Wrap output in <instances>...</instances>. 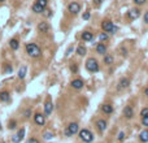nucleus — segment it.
<instances>
[{"label":"nucleus","mask_w":148,"mask_h":143,"mask_svg":"<svg viewBox=\"0 0 148 143\" xmlns=\"http://www.w3.org/2000/svg\"><path fill=\"white\" fill-rule=\"evenodd\" d=\"M25 50L30 57H40V55H42V51H40L39 46H36L35 43H27Z\"/></svg>","instance_id":"f257e3e1"},{"label":"nucleus","mask_w":148,"mask_h":143,"mask_svg":"<svg viewBox=\"0 0 148 143\" xmlns=\"http://www.w3.org/2000/svg\"><path fill=\"white\" fill-rule=\"evenodd\" d=\"M86 69L88 70V72H98V70H99V62H98V60L94 59V57L88 59L86 61Z\"/></svg>","instance_id":"f03ea898"},{"label":"nucleus","mask_w":148,"mask_h":143,"mask_svg":"<svg viewBox=\"0 0 148 143\" xmlns=\"http://www.w3.org/2000/svg\"><path fill=\"white\" fill-rule=\"evenodd\" d=\"M79 138H81L83 142L90 143V142H92V139H94V134H92L90 130L83 129V130H81V132H79Z\"/></svg>","instance_id":"7ed1b4c3"},{"label":"nucleus","mask_w":148,"mask_h":143,"mask_svg":"<svg viewBox=\"0 0 148 143\" xmlns=\"http://www.w3.org/2000/svg\"><path fill=\"white\" fill-rule=\"evenodd\" d=\"M101 28H103V30L105 31V33H115L116 30H117V28L115 26V23L112 22V21H108V20H105V21H103L101 22Z\"/></svg>","instance_id":"20e7f679"},{"label":"nucleus","mask_w":148,"mask_h":143,"mask_svg":"<svg viewBox=\"0 0 148 143\" xmlns=\"http://www.w3.org/2000/svg\"><path fill=\"white\" fill-rule=\"evenodd\" d=\"M34 121H35L36 125L43 126L46 124V116L42 115V113H36V115H34Z\"/></svg>","instance_id":"39448f33"},{"label":"nucleus","mask_w":148,"mask_h":143,"mask_svg":"<svg viewBox=\"0 0 148 143\" xmlns=\"http://www.w3.org/2000/svg\"><path fill=\"white\" fill-rule=\"evenodd\" d=\"M130 86V81H129L127 78H121L120 81H118V90H125V89H127V87Z\"/></svg>","instance_id":"423d86ee"},{"label":"nucleus","mask_w":148,"mask_h":143,"mask_svg":"<svg viewBox=\"0 0 148 143\" xmlns=\"http://www.w3.org/2000/svg\"><path fill=\"white\" fill-rule=\"evenodd\" d=\"M79 11H81V5H79L78 3H74V1H73V3L69 4V12L72 14H77Z\"/></svg>","instance_id":"0eeeda50"},{"label":"nucleus","mask_w":148,"mask_h":143,"mask_svg":"<svg viewBox=\"0 0 148 143\" xmlns=\"http://www.w3.org/2000/svg\"><path fill=\"white\" fill-rule=\"evenodd\" d=\"M23 137H25V129H20L18 130V133H17V135H14L13 137V142L14 143H20L21 140L23 139Z\"/></svg>","instance_id":"6e6552de"},{"label":"nucleus","mask_w":148,"mask_h":143,"mask_svg":"<svg viewBox=\"0 0 148 143\" xmlns=\"http://www.w3.org/2000/svg\"><path fill=\"white\" fill-rule=\"evenodd\" d=\"M139 16H140V11L138 8H133L129 12V18H130V20H137Z\"/></svg>","instance_id":"1a4fd4ad"},{"label":"nucleus","mask_w":148,"mask_h":143,"mask_svg":"<svg viewBox=\"0 0 148 143\" xmlns=\"http://www.w3.org/2000/svg\"><path fill=\"white\" fill-rule=\"evenodd\" d=\"M123 116H125L126 118H131L133 116H134V109H133V107H130V105L125 107V109H123Z\"/></svg>","instance_id":"9d476101"},{"label":"nucleus","mask_w":148,"mask_h":143,"mask_svg":"<svg viewBox=\"0 0 148 143\" xmlns=\"http://www.w3.org/2000/svg\"><path fill=\"white\" fill-rule=\"evenodd\" d=\"M52 109H53V104H52V101H51V100L46 101V103H44V115H46V116L51 115Z\"/></svg>","instance_id":"9b49d317"},{"label":"nucleus","mask_w":148,"mask_h":143,"mask_svg":"<svg viewBox=\"0 0 148 143\" xmlns=\"http://www.w3.org/2000/svg\"><path fill=\"white\" fill-rule=\"evenodd\" d=\"M83 81L82 79H74V81H72V87L73 89H76V90H81L82 87H83Z\"/></svg>","instance_id":"f8f14e48"},{"label":"nucleus","mask_w":148,"mask_h":143,"mask_svg":"<svg viewBox=\"0 0 148 143\" xmlns=\"http://www.w3.org/2000/svg\"><path fill=\"white\" fill-rule=\"evenodd\" d=\"M9 47H11L13 51H17V50H18V47H20V42H18V39L13 38V39L9 40Z\"/></svg>","instance_id":"ddd939ff"},{"label":"nucleus","mask_w":148,"mask_h":143,"mask_svg":"<svg viewBox=\"0 0 148 143\" xmlns=\"http://www.w3.org/2000/svg\"><path fill=\"white\" fill-rule=\"evenodd\" d=\"M96 128H98L99 132H104V130L106 129V121H104V120L96 121Z\"/></svg>","instance_id":"4468645a"},{"label":"nucleus","mask_w":148,"mask_h":143,"mask_svg":"<svg viewBox=\"0 0 148 143\" xmlns=\"http://www.w3.org/2000/svg\"><path fill=\"white\" fill-rule=\"evenodd\" d=\"M101 111H103L105 115H110V113L113 112V107L110 105V104H103V105H101Z\"/></svg>","instance_id":"2eb2a0df"},{"label":"nucleus","mask_w":148,"mask_h":143,"mask_svg":"<svg viewBox=\"0 0 148 143\" xmlns=\"http://www.w3.org/2000/svg\"><path fill=\"white\" fill-rule=\"evenodd\" d=\"M78 129H79V126H78V124H76V122H72L68 126V130H69L72 134H76V133H78Z\"/></svg>","instance_id":"dca6fc26"},{"label":"nucleus","mask_w":148,"mask_h":143,"mask_svg":"<svg viewBox=\"0 0 148 143\" xmlns=\"http://www.w3.org/2000/svg\"><path fill=\"white\" fill-rule=\"evenodd\" d=\"M82 39H83L84 42H91V40L94 39V35H92V33L84 31V33H82Z\"/></svg>","instance_id":"f3484780"},{"label":"nucleus","mask_w":148,"mask_h":143,"mask_svg":"<svg viewBox=\"0 0 148 143\" xmlns=\"http://www.w3.org/2000/svg\"><path fill=\"white\" fill-rule=\"evenodd\" d=\"M48 29H50V25H48L47 22H40L39 25H38V30H39L40 33H47Z\"/></svg>","instance_id":"a211bd4d"},{"label":"nucleus","mask_w":148,"mask_h":143,"mask_svg":"<svg viewBox=\"0 0 148 143\" xmlns=\"http://www.w3.org/2000/svg\"><path fill=\"white\" fill-rule=\"evenodd\" d=\"M9 99H11V95H9L8 91H1L0 93V100L1 101H9Z\"/></svg>","instance_id":"6ab92c4d"},{"label":"nucleus","mask_w":148,"mask_h":143,"mask_svg":"<svg viewBox=\"0 0 148 143\" xmlns=\"http://www.w3.org/2000/svg\"><path fill=\"white\" fill-rule=\"evenodd\" d=\"M26 72H27V68L26 66H21L20 70H18V78L20 79H23L26 77Z\"/></svg>","instance_id":"aec40b11"},{"label":"nucleus","mask_w":148,"mask_h":143,"mask_svg":"<svg viewBox=\"0 0 148 143\" xmlns=\"http://www.w3.org/2000/svg\"><path fill=\"white\" fill-rule=\"evenodd\" d=\"M33 12H35V13H43V12H44V8H43L42 5H39V4L34 3L33 4Z\"/></svg>","instance_id":"412c9836"},{"label":"nucleus","mask_w":148,"mask_h":143,"mask_svg":"<svg viewBox=\"0 0 148 143\" xmlns=\"http://www.w3.org/2000/svg\"><path fill=\"white\" fill-rule=\"evenodd\" d=\"M96 51H98V53H101V55H105L106 52V47L104 44H101V43H99L98 46H96Z\"/></svg>","instance_id":"4be33fe9"},{"label":"nucleus","mask_w":148,"mask_h":143,"mask_svg":"<svg viewBox=\"0 0 148 143\" xmlns=\"http://www.w3.org/2000/svg\"><path fill=\"white\" fill-rule=\"evenodd\" d=\"M139 139L142 140V142H144V143H147V142H148V130H144V132L140 133Z\"/></svg>","instance_id":"5701e85b"},{"label":"nucleus","mask_w":148,"mask_h":143,"mask_svg":"<svg viewBox=\"0 0 148 143\" xmlns=\"http://www.w3.org/2000/svg\"><path fill=\"white\" fill-rule=\"evenodd\" d=\"M113 56L112 55H105L104 56V64H106V65H110V64H113Z\"/></svg>","instance_id":"b1692460"},{"label":"nucleus","mask_w":148,"mask_h":143,"mask_svg":"<svg viewBox=\"0 0 148 143\" xmlns=\"http://www.w3.org/2000/svg\"><path fill=\"white\" fill-rule=\"evenodd\" d=\"M86 47H83V46H78V48H77V53H78L79 56H84L86 55Z\"/></svg>","instance_id":"393cba45"},{"label":"nucleus","mask_w":148,"mask_h":143,"mask_svg":"<svg viewBox=\"0 0 148 143\" xmlns=\"http://www.w3.org/2000/svg\"><path fill=\"white\" fill-rule=\"evenodd\" d=\"M109 39V34L108 33H101L100 35H99V40H101V42H105V40Z\"/></svg>","instance_id":"a878e982"},{"label":"nucleus","mask_w":148,"mask_h":143,"mask_svg":"<svg viewBox=\"0 0 148 143\" xmlns=\"http://www.w3.org/2000/svg\"><path fill=\"white\" fill-rule=\"evenodd\" d=\"M35 3L39 4V5H42L43 8H46V7H47V4H48V0H36Z\"/></svg>","instance_id":"bb28decb"},{"label":"nucleus","mask_w":148,"mask_h":143,"mask_svg":"<svg viewBox=\"0 0 148 143\" xmlns=\"http://www.w3.org/2000/svg\"><path fill=\"white\" fill-rule=\"evenodd\" d=\"M52 137H53V134H52L51 132L43 133V138H44V139H52Z\"/></svg>","instance_id":"cd10ccee"},{"label":"nucleus","mask_w":148,"mask_h":143,"mask_svg":"<svg viewBox=\"0 0 148 143\" xmlns=\"http://www.w3.org/2000/svg\"><path fill=\"white\" fill-rule=\"evenodd\" d=\"M16 125H17V122L14 120H11L8 122V128H9V129H14V128H16Z\"/></svg>","instance_id":"c85d7f7f"},{"label":"nucleus","mask_w":148,"mask_h":143,"mask_svg":"<svg viewBox=\"0 0 148 143\" xmlns=\"http://www.w3.org/2000/svg\"><path fill=\"white\" fill-rule=\"evenodd\" d=\"M4 73H7V74L12 73V66H11V65H8V64L5 65V68H4Z\"/></svg>","instance_id":"c756f323"},{"label":"nucleus","mask_w":148,"mask_h":143,"mask_svg":"<svg viewBox=\"0 0 148 143\" xmlns=\"http://www.w3.org/2000/svg\"><path fill=\"white\" fill-rule=\"evenodd\" d=\"M26 143H40L38 139H35V138H30V139L26 140Z\"/></svg>","instance_id":"7c9ffc66"},{"label":"nucleus","mask_w":148,"mask_h":143,"mask_svg":"<svg viewBox=\"0 0 148 143\" xmlns=\"http://www.w3.org/2000/svg\"><path fill=\"white\" fill-rule=\"evenodd\" d=\"M117 139L120 140V142H122V140L125 139V133H120V134H118V137H117Z\"/></svg>","instance_id":"2f4dec72"},{"label":"nucleus","mask_w":148,"mask_h":143,"mask_svg":"<svg viewBox=\"0 0 148 143\" xmlns=\"http://www.w3.org/2000/svg\"><path fill=\"white\" fill-rule=\"evenodd\" d=\"M142 122H143V125H144V126H148V116H144V117H143Z\"/></svg>","instance_id":"473e14b6"},{"label":"nucleus","mask_w":148,"mask_h":143,"mask_svg":"<svg viewBox=\"0 0 148 143\" xmlns=\"http://www.w3.org/2000/svg\"><path fill=\"white\" fill-rule=\"evenodd\" d=\"M30 115H31V109H26L25 112H23V116H25L26 118H29V117H30Z\"/></svg>","instance_id":"72a5a7b5"},{"label":"nucleus","mask_w":148,"mask_h":143,"mask_svg":"<svg viewBox=\"0 0 148 143\" xmlns=\"http://www.w3.org/2000/svg\"><path fill=\"white\" fill-rule=\"evenodd\" d=\"M145 1H147V0H134V3L138 4V5H143Z\"/></svg>","instance_id":"f704fd0d"},{"label":"nucleus","mask_w":148,"mask_h":143,"mask_svg":"<svg viewBox=\"0 0 148 143\" xmlns=\"http://www.w3.org/2000/svg\"><path fill=\"white\" fill-rule=\"evenodd\" d=\"M140 116H148V108H144V109H142V112H140Z\"/></svg>","instance_id":"c9c22d12"},{"label":"nucleus","mask_w":148,"mask_h":143,"mask_svg":"<svg viewBox=\"0 0 148 143\" xmlns=\"http://www.w3.org/2000/svg\"><path fill=\"white\" fill-rule=\"evenodd\" d=\"M90 17H91L90 12H86V13H83V20H90Z\"/></svg>","instance_id":"e433bc0d"},{"label":"nucleus","mask_w":148,"mask_h":143,"mask_svg":"<svg viewBox=\"0 0 148 143\" xmlns=\"http://www.w3.org/2000/svg\"><path fill=\"white\" fill-rule=\"evenodd\" d=\"M144 22L148 23V12H145L144 13Z\"/></svg>","instance_id":"4c0bfd02"},{"label":"nucleus","mask_w":148,"mask_h":143,"mask_svg":"<svg viewBox=\"0 0 148 143\" xmlns=\"http://www.w3.org/2000/svg\"><path fill=\"white\" fill-rule=\"evenodd\" d=\"M65 135H66V137H72V135H73V134H72V133H70V132H69V130H68V129H66V130H65Z\"/></svg>","instance_id":"58836bf2"},{"label":"nucleus","mask_w":148,"mask_h":143,"mask_svg":"<svg viewBox=\"0 0 148 143\" xmlns=\"http://www.w3.org/2000/svg\"><path fill=\"white\" fill-rule=\"evenodd\" d=\"M94 1H95V5H100L103 0H94Z\"/></svg>","instance_id":"ea45409f"},{"label":"nucleus","mask_w":148,"mask_h":143,"mask_svg":"<svg viewBox=\"0 0 148 143\" xmlns=\"http://www.w3.org/2000/svg\"><path fill=\"white\" fill-rule=\"evenodd\" d=\"M72 70H73V72H74V73H76V72H77V66H76V65H72Z\"/></svg>","instance_id":"a19ab883"},{"label":"nucleus","mask_w":148,"mask_h":143,"mask_svg":"<svg viewBox=\"0 0 148 143\" xmlns=\"http://www.w3.org/2000/svg\"><path fill=\"white\" fill-rule=\"evenodd\" d=\"M144 94H145V96H147V98H148V87H147V89H145V90H144Z\"/></svg>","instance_id":"79ce46f5"},{"label":"nucleus","mask_w":148,"mask_h":143,"mask_svg":"<svg viewBox=\"0 0 148 143\" xmlns=\"http://www.w3.org/2000/svg\"><path fill=\"white\" fill-rule=\"evenodd\" d=\"M4 1H5V0H0V3H4Z\"/></svg>","instance_id":"37998d69"},{"label":"nucleus","mask_w":148,"mask_h":143,"mask_svg":"<svg viewBox=\"0 0 148 143\" xmlns=\"http://www.w3.org/2000/svg\"><path fill=\"white\" fill-rule=\"evenodd\" d=\"M0 130H1V124H0Z\"/></svg>","instance_id":"c03bdc74"},{"label":"nucleus","mask_w":148,"mask_h":143,"mask_svg":"<svg viewBox=\"0 0 148 143\" xmlns=\"http://www.w3.org/2000/svg\"><path fill=\"white\" fill-rule=\"evenodd\" d=\"M1 143H4V142H1Z\"/></svg>","instance_id":"a18cd8bd"}]
</instances>
